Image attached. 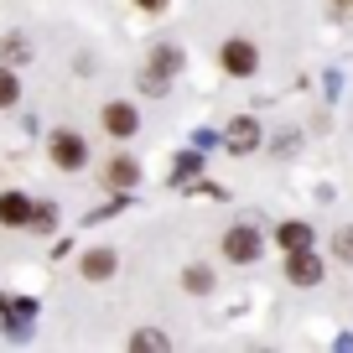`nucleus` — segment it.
Returning a JSON list of instances; mask_svg holds the SVG:
<instances>
[{
    "label": "nucleus",
    "instance_id": "nucleus-10",
    "mask_svg": "<svg viewBox=\"0 0 353 353\" xmlns=\"http://www.w3.org/2000/svg\"><path fill=\"white\" fill-rule=\"evenodd\" d=\"M104 276H114V254L110 250H94L83 260V281H104Z\"/></svg>",
    "mask_w": 353,
    "mask_h": 353
},
{
    "label": "nucleus",
    "instance_id": "nucleus-4",
    "mask_svg": "<svg viewBox=\"0 0 353 353\" xmlns=\"http://www.w3.org/2000/svg\"><path fill=\"white\" fill-rule=\"evenodd\" d=\"M223 68H229L234 78H250L254 68H260V52H254L250 42H223Z\"/></svg>",
    "mask_w": 353,
    "mask_h": 353
},
{
    "label": "nucleus",
    "instance_id": "nucleus-11",
    "mask_svg": "<svg viewBox=\"0 0 353 353\" xmlns=\"http://www.w3.org/2000/svg\"><path fill=\"white\" fill-rule=\"evenodd\" d=\"M16 94H21L16 73H11V68H0V110H6V104H16Z\"/></svg>",
    "mask_w": 353,
    "mask_h": 353
},
{
    "label": "nucleus",
    "instance_id": "nucleus-7",
    "mask_svg": "<svg viewBox=\"0 0 353 353\" xmlns=\"http://www.w3.org/2000/svg\"><path fill=\"white\" fill-rule=\"evenodd\" d=\"M135 125H141V120H135L130 104H110V110H104V130H110V135H135Z\"/></svg>",
    "mask_w": 353,
    "mask_h": 353
},
{
    "label": "nucleus",
    "instance_id": "nucleus-14",
    "mask_svg": "<svg viewBox=\"0 0 353 353\" xmlns=\"http://www.w3.org/2000/svg\"><path fill=\"white\" fill-rule=\"evenodd\" d=\"M130 343H135V348H166V332H156V327H151V332H135Z\"/></svg>",
    "mask_w": 353,
    "mask_h": 353
},
{
    "label": "nucleus",
    "instance_id": "nucleus-15",
    "mask_svg": "<svg viewBox=\"0 0 353 353\" xmlns=\"http://www.w3.org/2000/svg\"><path fill=\"white\" fill-rule=\"evenodd\" d=\"M332 250H338V260H348V265H353V229H343L338 239H332Z\"/></svg>",
    "mask_w": 353,
    "mask_h": 353
},
{
    "label": "nucleus",
    "instance_id": "nucleus-9",
    "mask_svg": "<svg viewBox=\"0 0 353 353\" xmlns=\"http://www.w3.org/2000/svg\"><path fill=\"white\" fill-rule=\"evenodd\" d=\"M276 239H281V250H312V229H307V223H281V229H276Z\"/></svg>",
    "mask_w": 353,
    "mask_h": 353
},
{
    "label": "nucleus",
    "instance_id": "nucleus-12",
    "mask_svg": "<svg viewBox=\"0 0 353 353\" xmlns=\"http://www.w3.org/2000/svg\"><path fill=\"white\" fill-rule=\"evenodd\" d=\"M176 63H182V57H176L172 47H161V52H156V83H161L166 73H176Z\"/></svg>",
    "mask_w": 353,
    "mask_h": 353
},
{
    "label": "nucleus",
    "instance_id": "nucleus-1",
    "mask_svg": "<svg viewBox=\"0 0 353 353\" xmlns=\"http://www.w3.org/2000/svg\"><path fill=\"white\" fill-rule=\"evenodd\" d=\"M52 161L63 166V172H78V166L88 161V145H83V135H73V130H57V135H52Z\"/></svg>",
    "mask_w": 353,
    "mask_h": 353
},
{
    "label": "nucleus",
    "instance_id": "nucleus-16",
    "mask_svg": "<svg viewBox=\"0 0 353 353\" xmlns=\"http://www.w3.org/2000/svg\"><path fill=\"white\" fill-rule=\"evenodd\" d=\"M135 6H145V11H161V6H166V0H135Z\"/></svg>",
    "mask_w": 353,
    "mask_h": 353
},
{
    "label": "nucleus",
    "instance_id": "nucleus-2",
    "mask_svg": "<svg viewBox=\"0 0 353 353\" xmlns=\"http://www.w3.org/2000/svg\"><path fill=\"white\" fill-rule=\"evenodd\" d=\"M223 254H229V260H239V265H250L254 254H260V234H254L250 223L229 229V234H223Z\"/></svg>",
    "mask_w": 353,
    "mask_h": 353
},
{
    "label": "nucleus",
    "instance_id": "nucleus-3",
    "mask_svg": "<svg viewBox=\"0 0 353 353\" xmlns=\"http://www.w3.org/2000/svg\"><path fill=\"white\" fill-rule=\"evenodd\" d=\"M286 281H296V286H317V281H322V260H317L312 250H291Z\"/></svg>",
    "mask_w": 353,
    "mask_h": 353
},
{
    "label": "nucleus",
    "instance_id": "nucleus-8",
    "mask_svg": "<svg viewBox=\"0 0 353 353\" xmlns=\"http://www.w3.org/2000/svg\"><path fill=\"white\" fill-rule=\"evenodd\" d=\"M254 141H260V130H254V120H234V125H229V151H234V156L254 151Z\"/></svg>",
    "mask_w": 353,
    "mask_h": 353
},
{
    "label": "nucleus",
    "instance_id": "nucleus-5",
    "mask_svg": "<svg viewBox=\"0 0 353 353\" xmlns=\"http://www.w3.org/2000/svg\"><path fill=\"white\" fill-rule=\"evenodd\" d=\"M0 223H11V229L32 223V198L26 192H0Z\"/></svg>",
    "mask_w": 353,
    "mask_h": 353
},
{
    "label": "nucleus",
    "instance_id": "nucleus-6",
    "mask_svg": "<svg viewBox=\"0 0 353 353\" xmlns=\"http://www.w3.org/2000/svg\"><path fill=\"white\" fill-rule=\"evenodd\" d=\"M141 182V166L130 161V156H114L110 166H104V188H135Z\"/></svg>",
    "mask_w": 353,
    "mask_h": 353
},
{
    "label": "nucleus",
    "instance_id": "nucleus-13",
    "mask_svg": "<svg viewBox=\"0 0 353 353\" xmlns=\"http://www.w3.org/2000/svg\"><path fill=\"white\" fill-rule=\"evenodd\" d=\"M182 286H188V291H208V286H213V276L203 270V265H192L188 276H182Z\"/></svg>",
    "mask_w": 353,
    "mask_h": 353
}]
</instances>
